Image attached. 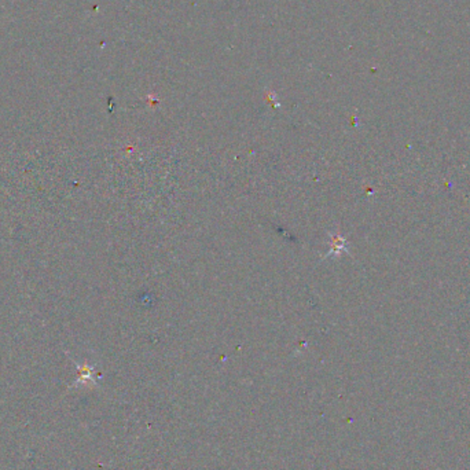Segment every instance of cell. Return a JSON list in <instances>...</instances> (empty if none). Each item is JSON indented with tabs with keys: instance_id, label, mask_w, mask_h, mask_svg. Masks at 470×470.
<instances>
[{
	"instance_id": "1",
	"label": "cell",
	"mask_w": 470,
	"mask_h": 470,
	"mask_svg": "<svg viewBox=\"0 0 470 470\" xmlns=\"http://www.w3.org/2000/svg\"><path fill=\"white\" fill-rule=\"evenodd\" d=\"M343 250H346V241L340 236H333V243H332V253H341Z\"/></svg>"
}]
</instances>
